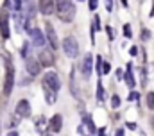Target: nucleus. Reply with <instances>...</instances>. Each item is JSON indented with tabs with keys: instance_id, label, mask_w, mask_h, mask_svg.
Listing matches in <instances>:
<instances>
[{
	"instance_id": "1",
	"label": "nucleus",
	"mask_w": 154,
	"mask_h": 136,
	"mask_svg": "<svg viewBox=\"0 0 154 136\" xmlns=\"http://www.w3.org/2000/svg\"><path fill=\"white\" fill-rule=\"evenodd\" d=\"M56 14L61 22L70 23L77 14V7L72 0H56Z\"/></svg>"
},
{
	"instance_id": "2",
	"label": "nucleus",
	"mask_w": 154,
	"mask_h": 136,
	"mask_svg": "<svg viewBox=\"0 0 154 136\" xmlns=\"http://www.w3.org/2000/svg\"><path fill=\"white\" fill-rule=\"evenodd\" d=\"M41 84H43V88H47V90H52V91H59V88H61V81H59V75L56 73V72H47L45 75H43V79H41Z\"/></svg>"
},
{
	"instance_id": "3",
	"label": "nucleus",
	"mask_w": 154,
	"mask_h": 136,
	"mask_svg": "<svg viewBox=\"0 0 154 136\" xmlns=\"http://www.w3.org/2000/svg\"><path fill=\"white\" fill-rule=\"evenodd\" d=\"M61 47H63V52H65L68 57L75 59L77 56H79V43H77V39L74 36H66V38L63 39Z\"/></svg>"
},
{
	"instance_id": "4",
	"label": "nucleus",
	"mask_w": 154,
	"mask_h": 136,
	"mask_svg": "<svg viewBox=\"0 0 154 136\" xmlns=\"http://www.w3.org/2000/svg\"><path fill=\"white\" fill-rule=\"evenodd\" d=\"M38 61L41 66H52L54 63H56V54H54V50L52 48H41L38 54Z\"/></svg>"
},
{
	"instance_id": "5",
	"label": "nucleus",
	"mask_w": 154,
	"mask_h": 136,
	"mask_svg": "<svg viewBox=\"0 0 154 136\" xmlns=\"http://www.w3.org/2000/svg\"><path fill=\"white\" fill-rule=\"evenodd\" d=\"M14 88V66L11 63H7V70H5V81H4V93L11 95Z\"/></svg>"
},
{
	"instance_id": "6",
	"label": "nucleus",
	"mask_w": 154,
	"mask_h": 136,
	"mask_svg": "<svg viewBox=\"0 0 154 136\" xmlns=\"http://www.w3.org/2000/svg\"><path fill=\"white\" fill-rule=\"evenodd\" d=\"M45 38H47V43L50 45L52 50H57V48H59L57 32H56V29L52 27V23H45Z\"/></svg>"
},
{
	"instance_id": "7",
	"label": "nucleus",
	"mask_w": 154,
	"mask_h": 136,
	"mask_svg": "<svg viewBox=\"0 0 154 136\" xmlns=\"http://www.w3.org/2000/svg\"><path fill=\"white\" fill-rule=\"evenodd\" d=\"M79 70H81V75L84 79H90V75L93 72V57H91V54H84V57H82V61L79 65Z\"/></svg>"
},
{
	"instance_id": "8",
	"label": "nucleus",
	"mask_w": 154,
	"mask_h": 136,
	"mask_svg": "<svg viewBox=\"0 0 154 136\" xmlns=\"http://www.w3.org/2000/svg\"><path fill=\"white\" fill-rule=\"evenodd\" d=\"M31 102L27 100V99H22V100H18L16 104V107H14V113H16V116H20V118H29L31 116Z\"/></svg>"
},
{
	"instance_id": "9",
	"label": "nucleus",
	"mask_w": 154,
	"mask_h": 136,
	"mask_svg": "<svg viewBox=\"0 0 154 136\" xmlns=\"http://www.w3.org/2000/svg\"><path fill=\"white\" fill-rule=\"evenodd\" d=\"M29 36H31V45H34V47H38V48H43V47H45L47 38H45V34L41 32V29L34 27V29L29 32Z\"/></svg>"
},
{
	"instance_id": "10",
	"label": "nucleus",
	"mask_w": 154,
	"mask_h": 136,
	"mask_svg": "<svg viewBox=\"0 0 154 136\" xmlns=\"http://www.w3.org/2000/svg\"><path fill=\"white\" fill-rule=\"evenodd\" d=\"M0 36L2 39H9L11 31H9V14L7 11H2L0 13Z\"/></svg>"
},
{
	"instance_id": "11",
	"label": "nucleus",
	"mask_w": 154,
	"mask_h": 136,
	"mask_svg": "<svg viewBox=\"0 0 154 136\" xmlns=\"http://www.w3.org/2000/svg\"><path fill=\"white\" fill-rule=\"evenodd\" d=\"M38 9L41 14L50 16L56 13V0H39L38 2Z\"/></svg>"
},
{
	"instance_id": "12",
	"label": "nucleus",
	"mask_w": 154,
	"mask_h": 136,
	"mask_svg": "<svg viewBox=\"0 0 154 136\" xmlns=\"http://www.w3.org/2000/svg\"><path fill=\"white\" fill-rule=\"evenodd\" d=\"M25 70H27L29 75L36 77V75L41 73V65H39L38 59H34V57H27V59H25Z\"/></svg>"
},
{
	"instance_id": "13",
	"label": "nucleus",
	"mask_w": 154,
	"mask_h": 136,
	"mask_svg": "<svg viewBox=\"0 0 154 136\" xmlns=\"http://www.w3.org/2000/svg\"><path fill=\"white\" fill-rule=\"evenodd\" d=\"M47 127H48L52 133L57 134V133L63 129V116H61V115H54V116L48 120V125H47Z\"/></svg>"
},
{
	"instance_id": "14",
	"label": "nucleus",
	"mask_w": 154,
	"mask_h": 136,
	"mask_svg": "<svg viewBox=\"0 0 154 136\" xmlns=\"http://www.w3.org/2000/svg\"><path fill=\"white\" fill-rule=\"evenodd\" d=\"M124 81H125V84H127L131 90H133V88H134V84H136V79H134V73H133V65H131V63H127V66H125Z\"/></svg>"
},
{
	"instance_id": "15",
	"label": "nucleus",
	"mask_w": 154,
	"mask_h": 136,
	"mask_svg": "<svg viewBox=\"0 0 154 136\" xmlns=\"http://www.w3.org/2000/svg\"><path fill=\"white\" fill-rule=\"evenodd\" d=\"M97 100L102 102L106 100V90H104V84H102V81H100V77H99V81H97Z\"/></svg>"
},
{
	"instance_id": "16",
	"label": "nucleus",
	"mask_w": 154,
	"mask_h": 136,
	"mask_svg": "<svg viewBox=\"0 0 154 136\" xmlns=\"http://www.w3.org/2000/svg\"><path fill=\"white\" fill-rule=\"evenodd\" d=\"M34 125H36V131H38V133H43V131L47 129L48 122H47V118H45V116H38V118L34 120Z\"/></svg>"
},
{
	"instance_id": "17",
	"label": "nucleus",
	"mask_w": 154,
	"mask_h": 136,
	"mask_svg": "<svg viewBox=\"0 0 154 136\" xmlns=\"http://www.w3.org/2000/svg\"><path fill=\"white\" fill-rule=\"evenodd\" d=\"M82 124H86V127H88L90 133H97V127H95V124H93V120H91L90 115H82Z\"/></svg>"
},
{
	"instance_id": "18",
	"label": "nucleus",
	"mask_w": 154,
	"mask_h": 136,
	"mask_svg": "<svg viewBox=\"0 0 154 136\" xmlns=\"http://www.w3.org/2000/svg\"><path fill=\"white\" fill-rule=\"evenodd\" d=\"M43 91H45V100H47V104H54V102L57 100V93L56 91L47 90V88H43Z\"/></svg>"
},
{
	"instance_id": "19",
	"label": "nucleus",
	"mask_w": 154,
	"mask_h": 136,
	"mask_svg": "<svg viewBox=\"0 0 154 136\" xmlns=\"http://www.w3.org/2000/svg\"><path fill=\"white\" fill-rule=\"evenodd\" d=\"M20 56L23 57V59H27V57H31V43H23L22 45V50H20Z\"/></svg>"
},
{
	"instance_id": "20",
	"label": "nucleus",
	"mask_w": 154,
	"mask_h": 136,
	"mask_svg": "<svg viewBox=\"0 0 154 136\" xmlns=\"http://www.w3.org/2000/svg\"><path fill=\"white\" fill-rule=\"evenodd\" d=\"M13 11L14 13H23V0H13Z\"/></svg>"
},
{
	"instance_id": "21",
	"label": "nucleus",
	"mask_w": 154,
	"mask_h": 136,
	"mask_svg": "<svg viewBox=\"0 0 154 136\" xmlns=\"http://www.w3.org/2000/svg\"><path fill=\"white\" fill-rule=\"evenodd\" d=\"M102 63H104V61H102V56H99V57H97V61H95V72H97V73H99V77H100V75H102Z\"/></svg>"
},
{
	"instance_id": "22",
	"label": "nucleus",
	"mask_w": 154,
	"mask_h": 136,
	"mask_svg": "<svg viewBox=\"0 0 154 136\" xmlns=\"http://www.w3.org/2000/svg\"><path fill=\"white\" fill-rule=\"evenodd\" d=\"M145 100H147V107H149V109H152V111H154V91H149V93H147Z\"/></svg>"
},
{
	"instance_id": "23",
	"label": "nucleus",
	"mask_w": 154,
	"mask_h": 136,
	"mask_svg": "<svg viewBox=\"0 0 154 136\" xmlns=\"http://www.w3.org/2000/svg\"><path fill=\"white\" fill-rule=\"evenodd\" d=\"M122 32H124V36H125L127 39H131V38H133V29H131V25H129V23H125V25L122 27Z\"/></svg>"
},
{
	"instance_id": "24",
	"label": "nucleus",
	"mask_w": 154,
	"mask_h": 136,
	"mask_svg": "<svg viewBox=\"0 0 154 136\" xmlns=\"http://www.w3.org/2000/svg\"><path fill=\"white\" fill-rule=\"evenodd\" d=\"M120 104H122V100H120V97L115 93V95L111 97V107H113V109H116V107H120Z\"/></svg>"
},
{
	"instance_id": "25",
	"label": "nucleus",
	"mask_w": 154,
	"mask_h": 136,
	"mask_svg": "<svg viewBox=\"0 0 154 136\" xmlns=\"http://www.w3.org/2000/svg\"><path fill=\"white\" fill-rule=\"evenodd\" d=\"M100 27H102V25H100V18L95 14V16H93V29H95V31H100Z\"/></svg>"
},
{
	"instance_id": "26",
	"label": "nucleus",
	"mask_w": 154,
	"mask_h": 136,
	"mask_svg": "<svg viewBox=\"0 0 154 136\" xmlns=\"http://www.w3.org/2000/svg\"><path fill=\"white\" fill-rule=\"evenodd\" d=\"M140 36H142L143 41H147V39H151V31H149V29H142V34H140Z\"/></svg>"
},
{
	"instance_id": "27",
	"label": "nucleus",
	"mask_w": 154,
	"mask_h": 136,
	"mask_svg": "<svg viewBox=\"0 0 154 136\" xmlns=\"http://www.w3.org/2000/svg\"><path fill=\"white\" fill-rule=\"evenodd\" d=\"M97 5H99V0H88V7H90V11H95Z\"/></svg>"
},
{
	"instance_id": "28",
	"label": "nucleus",
	"mask_w": 154,
	"mask_h": 136,
	"mask_svg": "<svg viewBox=\"0 0 154 136\" xmlns=\"http://www.w3.org/2000/svg\"><path fill=\"white\" fill-rule=\"evenodd\" d=\"M111 72V65L109 63H102V73L106 75V73H109Z\"/></svg>"
},
{
	"instance_id": "29",
	"label": "nucleus",
	"mask_w": 154,
	"mask_h": 136,
	"mask_svg": "<svg viewBox=\"0 0 154 136\" xmlns=\"http://www.w3.org/2000/svg\"><path fill=\"white\" fill-rule=\"evenodd\" d=\"M127 99H129V100H138V99H140V93H138V91H131Z\"/></svg>"
},
{
	"instance_id": "30",
	"label": "nucleus",
	"mask_w": 154,
	"mask_h": 136,
	"mask_svg": "<svg viewBox=\"0 0 154 136\" xmlns=\"http://www.w3.org/2000/svg\"><path fill=\"white\" fill-rule=\"evenodd\" d=\"M106 32H108V38H109V39H111V41H113V39H115V32H113V29H111V27H109V25H108V27H106Z\"/></svg>"
},
{
	"instance_id": "31",
	"label": "nucleus",
	"mask_w": 154,
	"mask_h": 136,
	"mask_svg": "<svg viewBox=\"0 0 154 136\" xmlns=\"http://www.w3.org/2000/svg\"><path fill=\"white\" fill-rule=\"evenodd\" d=\"M129 56H133V57H136V56H138V47H134V45H133V47L129 48Z\"/></svg>"
},
{
	"instance_id": "32",
	"label": "nucleus",
	"mask_w": 154,
	"mask_h": 136,
	"mask_svg": "<svg viewBox=\"0 0 154 136\" xmlns=\"http://www.w3.org/2000/svg\"><path fill=\"white\" fill-rule=\"evenodd\" d=\"M106 9H108L109 13L113 11V0H106Z\"/></svg>"
},
{
	"instance_id": "33",
	"label": "nucleus",
	"mask_w": 154,
	"mask_h": 136,
	"mask_svg": "<svg viewBox=\"0 0 154 136\" xmlns=\"http://www.w3.org/2000/svg\"><path fill=\"white\" fill-rule=\"evenodd\" d=\"M127 129L134 131V129H136V124H134V122H127Z\"/></svg>"
},
{
	"instance_id": "34",
	"label": "nucleus",
	"mask_w": 154,
	"mask_h": 136,
	"mask_svg": "<svg viewBox=\"0 0 154 136\" xmlns=\"http://www.w3.org/2000/svg\"><path fill=\"white\" fill-rule=\"evenodd\" d=\"M149 16L154 18V0H152V7H151V13H149Z\"/></svg>"
},
{
	"instance_id": "35",
	"label": "nucleus",
	"mask_w": 154,
	"mask_h": 136,
	"mask_svg": "<svg viewBox=\"0 0 154 136\" xmlns=\"http://www.w3.org/2000/svg\"><path fill=\"white\" fill-rule=\"evenodd\" d=\"M120 2H122L124 7H129V0H120Z\"/></svg>"
},
{
	"instance_id": "36",
	"label": "nucleus",
	"mask_w": 154,
	"mask_h": 136,
	"mask_svg": "<svg viewBox=\"0 0 154 136\" xmlns=\"http://www.w3.org/2000/svg\"><path fill=\"white\" fill-rule=\"evenodd\" d=\"M115 136H124V129H118L115 133Z\"/></svg>"
},
{
	"instance_id": "37",
	"label": "nucleus",
	"mask_w": 154,
	"mask_h": 136,
	"mask_svg": "<svg viewBox=\"0 0 154 136\" xmlns=\"http://www.w3.org/2000/svg\"><path fill=\"white\" fill-rule=\"evenodd\" d=\"M7 136H20V134H18L16 131H11V133H9V134H7Z\"/></svg>"
},
{
	"instance_id": "38",
	"label": "nucleus",
	"mask_w": 154,
	"mask_h": 136,
	"mask_svg": "<svg viewBox=\"0 0 154 136\" xmlns=\"http://www.w3.org/2000/svg\"><path fill=\"white\" fill-rule=\"evenodd\" d=\"M151 124H152V129H154V116H152V120H151Z\"/></svg>"
},
{
	"instance_id": "39",
	"label": "nucleus",
	"mask_w": 154,
	"mask_h": 136,
	"mask_svg": "<svg viewBox=\"0 0 154 136\" xmlns=\"http://www.w3.org/2000/svg\"><path fill=\"white\" fill-rule=\"evenodd\" d=\"M23 2H29V0H23Z\"/></svg>"
},
{
	"instance_id": "40",
	"label": "nucleus",
	"mask_w": 154,
	"mask_h": 136,
	"mask_svg": "<svg viewBox=\"0 0 154 136\" xmlns=\"http://www.w3.org/2000/svg\"><path fill=\"white\" fill-rule=\"evenodd\" d=\"M47 136H52V134H47Z\"/></svg>"
},
{
	"instance_id": "41",
	"label": "nucleus",
	"mask_w": 154,
	"mask_h": 136,
	"mask_svg": "<svg viewBox=\"0 0 154 136\" xmlns=\"http://www.w3.org/2000/svg\"><path fill=\"white\" fill-rule=\"evenodd\" d=\"M79 2H82V0H79Z\"/></svg>"
},
{
	"instance_id": "42",
	"label": "nucleus",
	"mask_w": 154,
	"mask_h": 136,
	"mask_svg": "<svg viewBox=\"0 0 154 136\" xmlns=\"http://www.w3.org/2000/svg\"><path fill=\"white\" fill-rule=\"evenodd\" d=\"M140 2H142V0H140Z\"/></svg>"
}]
</instances>
